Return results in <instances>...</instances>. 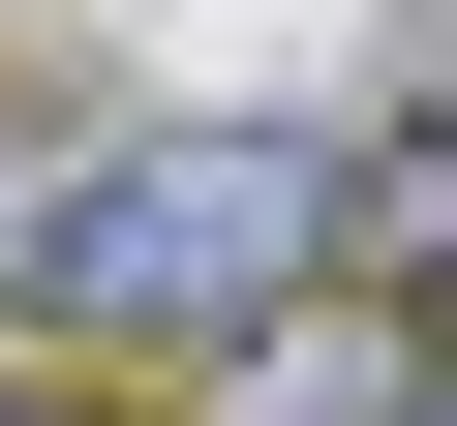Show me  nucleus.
<instances>
[{"label": "nucleus", "mask_w": 457, "mask_h": 426, "mask_svg": "<svg viewBox=\"0 0 457 426\" xmlns=\"http://www.w3.org/2000/svg\"><path fill=\"white\" fill-rule=\"evenodd\" d=\"M427 426H457V365H427Z\"/></svg>", "instance_id": "nucleus-5"}, {"label": "nucleus", "mask_w": 457, "mask_h": 426, "mask_svg": "<svg viewBox=\"0 0 457 426\" xmlns=\"http://www.w3.org/2000/svg\"><path fill=\"white\" fill-rule=\"evenodd\" d=\"M366 274H427V305H457V92H396V122H366Z\"/></svg>", "instance_id": "nucleus-3"}, {"label": "nucleus", "mask_w": 457, "mask_h": 426, "mask_svg": "<svg viewBox=\"0 0 457 426\" xmlns=\"http://www.w3.org/2000/svg\"><path fill=\"white\" fill-rule=\"evenodd\" d=\"M427 365H457L427 274H305V305H245V335L183 365V426H427Z\"/></svg>", "instance_id": "nucleus-2"}, {"label": "nucleus", "mask_w": 457, "mask_h": 426, "mask_svg": "<svg viewBox=\"0 0 457 426\" xmlns=\"http://www.w3.org/2000/svg\"><path fill=\"white\" fill-rule=\"evenodd\" d=\"M305 274H366V122H305V92L92 122V152H31V213H0V335H92V365H213Z\"/></svg>", "instance_id": "nucleus-1"}, {"label": "nucleus", "mask_w": 457, "mask_h": 426, "mask_svg": "<svg viewBox=\"0 0 457 426\" xmlns=\"http://www.w3.org/2000/svg\"><path fill=\"white\" fill-rule=\"evenodd\" d=\"M0 426H122V396H62V365H0Z\"/></svg>", "instance_id": "nucleus-4"}]
</instances>
